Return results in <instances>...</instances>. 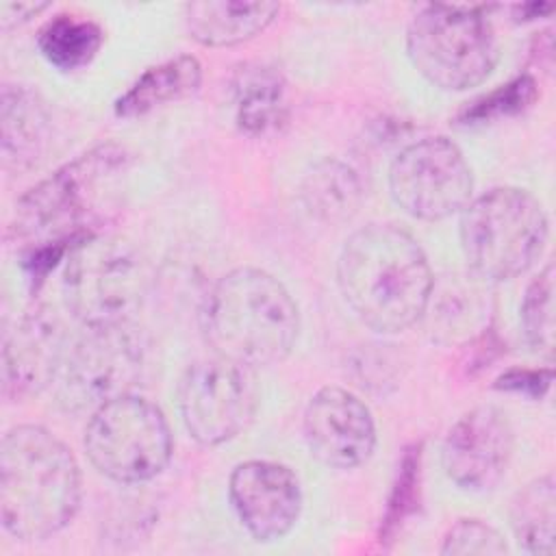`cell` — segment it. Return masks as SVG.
I'll list each match as a JSON object with an SVG mask.
<instances>
[{
	"instance_id": "cell-24",
	"label": "cell",
	"mask_w": 556,
	"mask_h": 556,
	"mask_svg": "<svg viewBox=\"0 0 556 556\" xmlns=\"http://www.w3.org/2000/svg\"><path fill=\"white\" fill-rule=\"evenodd\" d=\"M556 269L549 261L528 285L521 308L519 321L521 332L528 348L545 358L554 354V332H556V317H554V293H556Z\"/></svg>"
},
{
	"instance_id": "cell-16",
	"label": "cell",
	"mask_w": 556,
	"mask_h": 556,
	"mask_svg": "<svg viewBox=\"0 0 556 556\" xmlns=\"http://www.w3.org/2000/svg\"><path fill=\"white\" fill-rule=\"evenodd\" d=\"M50 143V115L41 96L26 85H4L0 96V154L7 172L26 174Z\"/></svg>"
},
{
	"instance_id": "cell-10",
	"label": "cell",
	"mask_w": 556,
	"mask_h": 556,
	"mask_svg": "<svg viewBox=\"0 0 556 556\" xmlns=\"http://www.w3.org/2000/svg\"><path fill=\"white\" fill-rule=\"evenodd\" d=\"M258 404L256 369L217 354L191 363L178 382L180 419L189 437L206 447L245 432Z\"/></svg>"
},
{
	"instance_id": "cell-14",
	"label": "cell",
	"mask_w": 556,
	"mask_h": 556,
	"mask_svg": "<svg viewBox=\"0 0 556 556\" xmlns=\"http://www.w3.org/2000/svg\"><path fill=\"white\" fill-rule=\"evenodd\" d=\"M304 439L321 465L356 469L376 447V424L369 406L343 387H321L304 408Z\"/></svg>"
},
{
	"instance_id": "cell-11",
	"label": "cell",
	"mask_w": 556,
	"mask_h": 556,
	"mask_svg": "<svg viewBox=\"0 0 556 556\" xmlns=\"http://www.w3.org/2000/svg\"><path fill=\"white\" fill-rule=\"evenodd\" d=\"M389 193L415 219L437 222L460 213L473 198L471 167L447 137L408 143L389 165Z\"/></svg>"
},
{
	"instance_id": "cell-26",
	"label": "cell",
	"mask_w": 556,
	"mask_h": 556,
	"mask_svg": "<svg viewBox=\"0 0 556 556\" xmlns=\"http://www.w3.org/2000/svg\"><path fill=\"white\" fill-rule=\"evenodd\" d=\"M439 552L443 556H502L508 552L506 539L484 519L465 517L447 528Z\"/></svg>"
},
{
	"instance_id": "cell-13",
	"label": "cell",
	"mask_w": 556,
	"mask_h": 556,
	"mask_svg": "<svg viewBox=\"0 0 556 556\" xmlns=\"http://www.w3.org/2000/svg\"><path fill=\"white\" fill-rule=\"evenodd\" d=\"M230 504L258 543L287 536L302 513V486L295 471L276 460H243L228 478Z\"/></svg>"
},
{
	"instance_id": "cell-22",
	"label": "cell",
	"mask_w": 556,
	"mask_h": 556,
	"mask_svg": "<svg viewBox=\"0 0 556 556\" xmlns=\"http://www.w3.org/2000/svg\"><path fill=\"white\" fill-rule=\"evenodd\" d=\"M510 530L519 547L532 556H552L556 549V480L554 473L523 484L510 500Z\"/></svg>"
},
{
	"instance_id": "cell-21",
	"label": "cell",
	"mask_w": 556,
	"mask_h": 556,
	"mask_svg": "<svg viewBox=\"0 0 556 556\" xmlns=\"http://www.w3.org/2000/svg\"><path fill=\"white\" fill-rule=\"evenodd\" d=\"M300 195L306 211L326 224L352 219L363 202L358 174L339 159H319L302 178Z\"/></svg>"
},
{
	"instance_id": "cell-20",
	"label": "cell",
	"mask_w": 556,
	"mask_h": 556,
	"mask_svg": "<svg viewBox=\"0 0 556 556\" xmlns=\"http://www.w3.org/2000/svg\"><path fill=\"white\" fill-rule=\"evenodd\" d=\"M202 85V63L193 54H178L148 67L115 102L113 113L122 119L141 117L163 104L193 96Z\"/></svg>"
},
{
	"instance_id": "cell-18",
	"label": "cell",
	"mask_w": 556,
	"mask_h": 556,
	"mask_svg": "<svg viewBox=\"0 0 556 556\" xmlns=\"http://www.w3.org/2000/svg\"><path fill=\"white\" fill-rule=\"evenodd\" d=\"M491 282L471 274L469 278L452 276L447 282L432 287L424 317H430L432 337L441 343H460L480 337L489 326Z\"/></svg>"
},
{
	"instance_id": "cell-5",
	"label": "cell",
	"mask_w": 556,
	"mask_h": 556,
	"mask_svg": "<svg viewBox=\"0 0 556 556\" xmlns=\"http://www.w3.org/2000/svg\"><path fill=\"white\" fill-rule=\"evenodd\" d=\"M458 215L467 267L486 282L526 274L541 258L549 237L543 204L521 187H493L471 198Z\"/></svg>"
},
{
	"instance_id": "cell-15",
	"label": "cell",
	"mask_w": 556,
	"mask_h": 556,
	"mask_svg": "<svg viewBox=\"0 0 556 556\" xmlns=\"http://www.w3.org/2000/svg\"><path fill=\"white\" fill-rule=\"evenodd\" d=\"M61 319L46 306L24 311L2 339V395L26 400L56 382L67 354Z\"/></svg>"
},
{
	"instance_id": "cell-12",
	"label": "cell",
	"mask_w": 556,
	"mask_h": 556,
	"mask_svg": "<svg viewBox=\"0 0 556 556\" xmlns=\"http://www.w3.org/2000/svg\"><path fill=\"white\" fill-rule=\"evenodd\" d=\"M515 432L497 406H476L447 430L441 447L445 476L467 493L493 491L513 458Z\"/></svg>"
},
{
	"instance_id": "cell-4",
	"label": "cell",
	"mask_w": 556,
	"mask_h": 556,
	"mask_svg": "<svg viewBox=\"0 0 556 556\" xmlns=\"http://www.w3.org/2000/svg\"><path fill=\"white\" fill-rule=\"evenodd\" d=\"M128 161L126 148L102 143L61 165L17 200L11 235L35 239L39 245L80 243L93 237L85 224L124 176Z\"/></svg>"
},
{
	"instance_id": "cell-2",
	"label": "cell",
	"mask_w": 556,
	"mask_h": 556,
	"mask_svg": "<svg viewBox=\"0 0 556 556\" xmlns=\"http://www.w3.org/2000/svg\"><path fill=\"white\" fill-rule=\"evenodd\" d=\"M83 497L80 467L72 450L48 428L20 424L0 441V521L17 541H43L61 532Z\"/></svg>"
},
{
	"instance_id": "cell-30",
	"label": "cell",
	"mask_w": 556,
	"mask_h": 556,
	"mask_svg": "<svg viewBox=\"0 0 556 556\" xmlns=\"http://www.w3.org/2000/svg\"><path fill=\"white\" fill-rule=\"evenodd\" d=\"M515 11L519 13V15H523L519 22H530V20H536V17H541V15H547V13H552L554 11V4H519V7H515Z\"/></svg>"
},
{
	"instance_id": "cell-19",
	"label": "cell",
	"mask_w": 556,
	"mask_h": 556,
	"mask_svg": "<svg viewBox=\"0 0 556 556\" xmlns=\"http://www.w3.org/2000/svg\"><path fill=\"white\" fill-rule=\"evenodd\" d=\"M235 124L248 137L278 132L289 119L287 80L271 65H245L232 80Z\"/></svg>"
},
{
	"instance_id": "cell-9",
	"label": "cell",
	"mask_w": 556,
	"mask_h": 556,
	"mask_svg": "<svg viewBox=\"0 0 556 556\" xmlns=\"http://www.w3.org/2000/svg\"><path fill=\"white\" fill-rule=\"evenodd\" d=\"M146 337L135 321L85 328L65 354L56 402L70 413H93L98 406L135 393L146 371Z\"/></svg>"
},
{
	"instance_id": "cell-17",
	"label": "cell",
	"mask_w": 556,
	"mask_h": 556,
	"mask_svg": "<svg viewBox=\"0 0 556 556\" xmlns=\"http://www.w3.org/2000/svg\"><path fill=\"white\" fill-rule=\"evenodd\" d=\"M278 13L280 4L267 0H198L185 7V24L200 46L226 48L254 39Z\"/></svg>"
},
{
	"instance_id": "cell-25",
	"label": "cell",
	"mask_w": 556,
	"mask_h": 556,
	"mask_svg": "<svg viewBox=\"0 0 556 556\" xmlns=\"http://www.w3.org/2000/svg\"><path fill=\"white\" fill-rule=\"evenodd\" d=\"M539 98V87L532 74H519L506 85L493 89L491 93L473 100L460 115L458 122L465 126L486 124L502 117H513L528 111Z\"/></svg>"
},
{
	"instance_id": "cell-7",
	"label": "cell",
	"mask_w": 556,
	"mask_h": 556,
	"mask_svg": "<svg viewBox=\"0 0 556 556\" xmlns=\"http://www.w3.org/2000/svg\"><path fill=\"white\" fill-rule=\"evenodd\" d=\"M148 293L139 250L119 237H89L65 258V306L83 328L135 321Z\"/></svg>"
},
{
	"instance_id": "cell-27",
	"label": "cell",
	"mask_w": 556,
	"mask_h": 556,
	"mask_svg": "<svg viewBox=\"0 0 556 556\" xmlns=\"http://www.w3.org/2000/svg\"><path fill=\"white\" fill-rule=\"evenodd\" d=\"M419 450L413 447L404 454L397 480L391 489L389 502H387V513L382 519V530L380 536L389 539L397 530V526L415 510L417 504V491H419Z\"/></svg>"
},
{
	"instance_id": "cell-8",
	"label": "cell",
	"mask_w": 556,
	"mask_h": 556,
	"mask_svg": "<svg viewBox=\"0 0 556 556\" xmlns=\"http://www.w3.org/2000/svg\"><path fill=\"white\" fill-rule=\"evenodd\" d=\"M83 447L89 463L117 484H143L172 460L174 439L163 410L128 393L89 413Z\"/></svg>"
},
{
	"instance_id": "cell-29",
	"label": "cell",
	"mask_w": 556,
	"mask_h": 556,
	"mask_svg": "<svg viewBox=\"0 0 556 556\" xmlns=\"http://www.w3.org/2000/svg\"><path fill=\"white\" fill-rule=\"evenodd\" d=\"M48 2H2L0 4V28L7 33L11 28H17L33 17H37L41 11H46Z\"/></svg>"
},
{
	"instance_id": "cell-28",
	"label": "cell",
	"mask_w": 556,
	"mask_h": 556,
	"mask_svg": "<svg viewBox=\"0 0 556 556\" xmlns=\"http://www.w3.org/2000/svg\"><path fill=\"white\" fill-rule=\"evenodd\" d=\"M552 378H554L552 367H539V369L513 367V369L500 374L495 378L493 387L500 389V391L526 395L530 400H541L549 391Z\"/></svg>"
},
{
	"instance_id": "cell-23",
	"label": "cell",
	"mask_w": 556,
	"mask_h": 556,
	"mask_svg": "<svg viewBox=\"0 0 556 556\" xmlns=\"http://www.w3.org/2000/svg\"><path fill=\"white\" fill-rule=\"evenodd\" d=\"M102 39V28L96 22L72 13H59L39 28L37 48L52 67L76 72L96 59Z\"/></svg>"
},
{
	"instance_id": "cell-1",
	"label": "cell",
	"mask_w": 556,
	"mask_h": 556,
	"mask_svg": "<svg viewBox=\"0 0 556 556\" xmlns=\"http://www.w3.org/2000/svg\"><path fill=\"white\" fill-rule=\"evenodd\" d=\"M337 282L352 313L378 334H397L424 319L434 276L424 248L397 224L354 230L337 258Z\"/></svg>"
},
{
	"instance_id": "cell-3",
	"label": "cell",
	"mask_w": 556,
	"mask_h": 556,
	"mask_svg": "<svg viewBox=\"0 0 556 556\" xmlns=\"http://www.w3.org/2000/svg\"><path fill=\"white\" fill-rule=\"evenodd\" d=\"M202 330L213 354L261 369L291 354L300 311L276 276L258 267H237L211 287Z\"/></svg>"
},
{
	"instance_id": "cell-6",
	"label": "cell",
	"mask_w": 556,
	"mask_h": 556,
	"mask_svg": "<svg viewBox=\"0 0 556 556\" xmlns=\"http://www.w3.org/2000/svg\"><path fill=\"white\" fill-rule=\"evenodd\" d=\"M406 54L430 85L467 91L491 76L500 46L484 7L426 4L408 22Z\"/></svg>"
}]
</instances>
